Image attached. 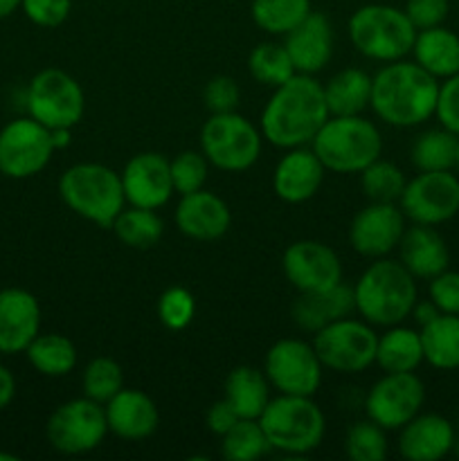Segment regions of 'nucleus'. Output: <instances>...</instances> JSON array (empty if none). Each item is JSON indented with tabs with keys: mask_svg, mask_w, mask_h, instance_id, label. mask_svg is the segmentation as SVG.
Wrapping results in <instances>:
<instances>
[{
	"mask_svg": "<svg viewBox=\"0 0 459 461\" xmlns=\"http://www.w3.org/2000/svg\"><path fill=\"white\" fill-rule=\"evenodd\" d=\"M328 117L324 86L313 75L295 72L266 102L259 131L266 142L288 151L313 142Z\"/></svg>",
	"mask_w": 459,
	"mask_h": 461,
	"instance_id": "nucleus-1",
	"label": "nucleus"
},
{
	"mask_svg": "<svg viewBox=\"0 0 459 461\" xmlns=\"http://www.w3.org/2000/svg\"><path fill=\"white\" fill-rule=\"evenodd\" d=\"M439 79L417 61H392L372 77L374 115L396 129H410L430 120L436 111Z\"/></svg>",
	"mask_w": 459,
	"mask_h": 461,
	"instance_id": "nucleus-2",
	"label": "nucleus"
},
{
	"mask_svg": "<svg viewBox=\"0 0 459 461\" xmlns=\"http://www.w3.org/2000/svg\"><path fill=\"white\" fill-rule=\"evenodd\" d=\"M356 311L372 327H394L412 315L417 282L400 261L376 259L356 282Z\"/></svg>",
	"mask_w": 459,
	"mask_h": 461,
	"instance_id": "nucleus-3",
	"label": "nucleus"
},
{
	"mask_svg": "<svg viewBox=\"0 0 459 461\" xmlns=\"http://www.w3.org/2000/svg\"><path fill=\"white\" fill-rule=\"evenodd\" d=\"M58 196L68 210L99 228H111L126 205L122 176L99 162L68 167L58 178Z\"/></svg>",
	"mask_w": 459,
	"mask_h": 461,
	"instance_id": "nucleus-4",
	"label": "nucleus"
},
{
	"mask_svg": "<svg viewBox=\"0 0 459 461\" xmlns=\"http://www.w3.org/2000/svg\"><path fill=\"white\" fill-rule=\"evenodd\" d=\"M324 169L333 174H360L381 158L382 138L376 124L363 115H331L310 142Z\"/></svg>",
	"mask_w": 459,
	"mask_h": 461,
	"instance_id": "nucleus-5",
	"label": "nucleus"
},
{
	"mask_svg": "<svg viewBox=\"0 0 459 461\" xmlns=\"http://www.w3.org/2000/svg\"><path fill=\"white\" fill-rule=\"evenodd\" d=\"M346 34L354 48L372 61L392 63L412 54L417 27L408 14L382 3L363 5L351 14Z\"/></svg>",
	"mask_w": 459,
	"mask_h": 461,
	"instance_id": "nucleus-6",
	"label": "nucleus"
},
{
	"mask_svg": "<svg viewBox=\"0 0 459 461\" xmlns=\"http://www.w3.org/2000/svg\"><path fill=\"white\" fill-rule=\"evenodd\" d=\"M270 448L286 455H309L327 435V419L313 396L279 394L259 417Z\"/></svg>",
	"mask_w": 459,
	"mask_h": 461,
	"instance_id": "nucleus-7",
	"label": "nucleus"
},
{
	"mask_svg": "<svg viewBox=\"0 0 459 461\" xmlns=\"http://www.w3.org/2000/svg\"><path fill=\"white\" fill-rule=\"evenodd\" d=\"M264 135L252 122L232 113H216L201 129V151L212 167L228 174L248 171L261 156Z\"/></svg>",
	"mask_w": 459,
	"mask_h": 461,
	"instance_id": "nucleus-8",
	"label": "nucleus"
},
{
	"mask_svg": "<svg viewBox=\"0 0 459 461\" xmlns=\"http://www.w3.org/2000/svg\"><path fill=\"white\" fill-rule=\"evenodd\" d=\"M310 345L322 367L340 374H360L376 363L378 333L364 320L346 315L315 331Z\"/></svg>",
	"mask_w": 459,
	"mask_h": 461,
	"instance_id": "nucleus-9",
	"label": "nucleus"
},
{
	"mask_svg": "<svg viewBox=\"0 0 459 461\" xmlns=\"http://www.w3.org/2000/svg\"><path fill=\"white\" fill-rule=\"evenodd\" d=\"M27 113L48 129H72L86 113L84 88L66 70L45 68L30 81Z\"/></svg>",
	"mask_w": 459,
	"mask_h": 461,
	"instance_id": "nucleus-10",
	"label": "nucleus"
},
{
	"mask_svg": "<svg viewBox=\"0 0 459 461\" xmlns=\"http://www.w3.org/2000/svg\"><path fill=\"white\" fill-rule=\"evenodd\" d=\"M108 435L104 405L81 396L58 405L48 419L45 437L61 455H86L99 448Z\"/></svg>",
	"mask_w": 459,
	"mask_h": 461,
	"instance_id": "nucleus-11",
	"label": "nucleus"
},
{
	"mask_svg": "<svg viewBox=\"0 0 459 461\" xmlns=\"http://www.w3.org/2000/svg\"><path fill=\"white\" fill-rule=\"evenodd\" d=\"M48 126L34 117H18L0 129V174L25 180L40 174L54 156Z\"/></svg>",
	"mask_w": 459,
	"mask_h": 461,
	"instance_id": "nucleus-12",
	"label": "nucleus"
},
{
	"mask_svg": "<svg viewBox=\"0 0 459 461\" xmlns=\"http://www.w3.org/2000/svg\"><path fill=\"white\" fill-rule=\"evenodd\" d=\"M322 363L313 345L297 338L277 340L266 354L264 374L279 394L313 396L322 385Z\"/></svg>",
	"mask_w": 459,
	"mask_h": 461,
	"instance_id": "nucleus-13",
	"label": "nucleus"
},
{
	"mask_svg": "<svg viewBox=\"0 0 459 461\" xmlns=\"http://www.w3.org/2000/svg\"><path fill=\"white\" fill-rule=\"evenodd\" d=\"M399 207L412 223H446L459 214V178L453 171H418L405 185Z\"/></svg>",
	"mask_w": 459,
	"mask_h": 461,
	"instance_id": "nucleus-14",
	"label": "nucleus"
},
{
	"mask_svg": "<svg viewBox=\"0 0 459 461\" xmlns=\"http://www.w3.org/2000/svg\"><path fill=\"white\" fill-rule=\"evenodd\" d=\"M423 403L426 385L417 374H385L369 387L364 396V414L385 430H400L421 412Z\"/></svg>",
	"mask_w": 459,
	"mask_h": 461,
	"instance_id": "nucleus-15",
	"label": "nucleus"
},
{
	"mask_svg": "<svg viewBox=\"0 0 459 461\" xmlns=\"http://www.w3.org/2000/svg\"><path fill=\"white\" fill-rule=\"evenodd\" d=\"M282 270L297 293L327 291L342 282L338 252L322 241H295L282 257Z\"/></svg>",
	"mask_w": 459,
	"mask_h": 461,
	"instance_id": "nucleus-16",
	"label": "nucleus"
},
{
	"mask_svg": "<svg viewBox=\"0 0 459 461\" xmlns=\"http://www.w3.org/2000/svg\"><path fill=\"white\" fill-rule=\"evenodd\" d=\"M405 221L408 219L396 203H369L351 221V248L367 259H382L399 248Z\"/></svg>",
	"mask_w": 459,
	"mask_h": 461,
	"instance_id": "nucleus-17",
	"label": "nucleus"
},
{
	"mask_svg": "<svg viewBox=\"0 0 459 461\" xmlns=\"http://www.w3.org/2000/svg\"><path fill=\"white\" fill-rule=\"evenodd\" d=\"M126 203L144 210H160L174 196L169 160L162 153L144 151L130 158L122 171Z\"/></svg>",
	"mask_w": 459,
	"mask_h": 461,
	"instance_id": "nucleus-18",
	"label": "nucleus"
},
{
	"mask_svg": "<svg viewBox=\"0 0 459 461\" xmlns=\"http://www.w3.org/2000/svg\"><path fill=\"white\" fill-rule=\"evenodd\" d=\"M40 333V304L25 288L0 291V354H25Z\"/></svg>",
	"mask_w": 459,
	"mask_h": 461,
	"instance_id": "nucleus-19",
	"label": "nucleus"
},
{
	"mask_svg": "<svg viewBox=\"0 0 459 461\" xmlns=\"http://www.w3.org/2000/svg\"><path fill=\"white\" fill-rule=\"evenodd\" d=\"M176 225L184 237L194 241H216L228 234L232 225V212L228 203L214 192L198 189L180 196L176 207Z\"/></svg>",
	"mask_w": 459,
	"mask_h": 461,
	"instance_id": "nucleus-20",
	"label": "nucleus"
},
{
	"mask_svg": "<svg viewBox=\"0 0 459 461\" xmlns=\"http://www.w3.org/2000/svg\"><path fill=\"white\" fill-rule=\"evenodd\" d=\"M324 165L313 149H288L286 156L277 162L273 174V189L284 203H306L320 192L324 183Z\"/></svg>",
	"mask_w": 459,
	"mask_h": 461,
	"instance_id": "nucleus-21",
	"label": "nucleus"
},
{
	"mask_svg": "<svg viewBox=\"0 0 459 461\" xmlns=\"http://www.w3.org/2000/svg\"><path fill=\"white\" fill-rule=\"evenodd\" d=\"M108 432L126 441H142L151 437L160 426V412L148 394L140 390L122 387L106 405Z\"/></svg>",
	"mask_w": 459,
	"mask_h": 461,
	"instance_id": "nucleus-22",
	"label": "nucleus"
},
{
	"mask_svg": "<svg viewBox=\"0 0 459 461\" xmlns=\"http://www.w3.org/2000/svg\"><path fill=\"white\" fill-rule=\"evenodd\" d=\"M292 66L302 75L324 70L333 57V27L324 14L310 12L284 41Z\"/></svg>",
	"mask_w": 459,
	"mask_h": 461,
	"instance_id": "nucleus-23",
	"label": "nucleus"
},
{
	"mask_svg": "<svg viewBox=\"0 0 459 461\" xmlns=\"http://www.w3.org/2000/svg\"><path fill=\"white\" fill-rule=\"evenodd\" d=\"M454 428L446 417L418 412L400 428L399 453L408 461H439L453 450Z\"/></svg>",
	"mask_w": 459,
	"mask_h": 461,
	"instance_id": "nucleus-24",
	"label": "nucleus"
},
{
	"mask_svg": "<svg viewBox=\"0 0 459 461\" xmlns=\"http://www.w3.org/2000/svg\"><path fill=\"white\" fill-rule=\"evenodd\" d=\"M399 261L410 270L414 279L436 277L448 270L450 250L446 239L435 230V225H418L405 228L399 241Z\"/></svg>",
	"mask_w": 459,
	"mask_h": 461,
	"instance_id": "nucleus-25",
	"label": "nucleus"
},
{
	"mask_svg": "<svg viewBox=\"0 0 459 461\" xmlns=\"http://www.w3.org/2000/svg\"><path fill=\"white\" fill-rule=\"evenodd\" d=\"M356 311L354 288L338 284V286L327 288V291L300 293L292 302V322L304 331L315 333L336 320L346 318Z\"/></svg>",
	"mask_w": 459,
	"mask_h": 461,
	"instance_id": "nucleus-26",
	"label": "nucleus"
},
{
	"mask_svg": "<svg viewBox=\"0 0 459 461\" xmlns=\"http://www.w3.org/2000/svg\"><path fill=\"white\" fill-rule=\"evenodd\" d=\"M412 54L423 70L436 79H448L459 72V34L444 25L418 30Z\"/></svg>",
	"mask_w": 459,
	"mask_h": 461,
	"instance_id": "nucleus-27",
	"label": "nucleus"
},
{
	"mask_svg": "<svg viewBox=\"0 0 459 461\" xmlns=\"http://www.w3.org/2000/svg\"><path fill=\"white\" fill-rule=\"evenodd\" d=\"M223 399L232 405L238 419H259L266 405L270 403L268 378L259 369L241 365L225 378Z\"/></svg>",
	"mask_w": 459,
	"mask_h": 461,
	"instance_id": "nucleus-28",
	"label": "nucleus"
},
{
	"mask_svg": "<svg viewBox=\"0 0 459 461\" xmlns=\"http://www.w3.org/2000/svg\"><path fill=\"white\" fill-rule=\"evenodd\" d=\"M322 86L328 115H360L372 99V77L360 68H345Z\"/></svg>",
	"mask_w": 459,
	"mask_h": 461,
	"instance_id": "nucleus-29",
	"label": "nucleus"
},
{
	"mask_svg": "<svg viewBox=\"0 0 459 461\" xmlns=\"http://www.w3.org/2000/svg\"><path fill=\"white\" fill-rule=\"evenodd\" d=\"M421 363L423 345L418 331L394 324V327H387L382 336H378L376 365L385 374L417 372Z\"/></svg>",
	"mask_w": 459,
	"mask_h": 461,
	"instance_id": "nucleus-30",
	"label": "nucleus"
},
{
	"mask_svg": "<svg viewBox=\"0 0 459 461\" xmlns=\"http://www.w3.org/2000/svg\"><path fill=\"white\" fill-rule=\"evenodd\" d=\"M423 360L441 372L459 369V315L441 313L421 327Z\"/></svg>",
	"mask_w": 459,
	"mask_h": 461,
	"instance_id": "nucleus-31",
	"label": "nucleus"
},
{
	"mask_svg": "<svg viewBox=\"0 0 459 461\" xmlns=\"http://www.w3.org/2000/svg\"><path fill=\"white\" fill-rule=\"evenodd\" d=\"M25 356L40 376L61 378L76 367V347L61 333H39L25 349Z\"/></svg>",
	"mask_w": 459,
	"mask_h": 461,
	"instance_id": "nucleus-32",
	"label": "nucleus"
},
{
	"mask_svg": "<svg viewBox=\"0 0 459 461\" xmlns=\"http://www.w3.org/2000/svg\"><path fill=\"white\" fill-rule=\"evenodd\" d=\"M112 234L117 241L124 243L126 248L133 250H148V248L158 246V241L165 234V223L158 216L156 210H144V207H133L122 210L117 219L111 225Z\"/></svg>",
	"mask_w": 459,
	"mask_h": 461,
	"instance_id": "nucleus-33",
	"label": "nucleus"
},
{
	"mask_svg": "<svg viewBox=\"0 0 459 461\" xmlns=\"http://www.w3.org/2000/svg\"><path fill=\"white\" fill-rule=\"evenodd\" d=\"M459 135L448 129H430L418 135L412 144V165L418 171H453L457 160Z\"/></svg>",
	"mask_w": 459,
	"mask_h": 461,
	"instance_id": "nucleus-34",
	"label": "nucleus"
},
{
	"mask_svg": "<svg viewBox=\"0 0 459 461\" xmlns=\"http://www.w3.org/2000/svg\"><path fill=\"white\" fill-rule=\"evenodd\" d=\"M310 12V0H252L250 5L255 25L274 36H286Z\"/></svg>",
	"mask_w": 459,
	"mask_h": 461,
	"instance_id": "nucleus-35",
	"label": "nucleus"
},
{
	"mask_svg": "<svg viewBox=\"0 0 459 461\" xmlns=\"http://www.w3.org/2000/svg\"><path fill=\"white\" fill-rule=\"evenodd\" d=\"M270 450L259 419H238L220 437V455L228 461H255Z\"/></svg>",
	"mask_w": 459,
	"mask_h": 461,
	"instance_id": "nucleus-36",
	"label": "nucleus"
},
{
	"mask_svg": "<svg viewBox=\"0 0 459 461\" xmlns=\"http://www.w3.org/2000/svg\"><path fill=\"white\" fill-rule=\"evenodd\" d=\"M248 70H250L252 79L259 81L261 86H270V88H277L297 72L284 43L256 45L248 57Z\"/></svg>",
	"mask_w": 459,
	"mask_h": 461,
	"instance_id": "nucleus-37",
	"label": "nucleus"
},
{
	"mask_svg": "<svg viewBox=\"0 0 459 461\" xmlns=\"http://www.w3.org/2000/svg\"><path fill=\"white\" fill-rule=\"evenodd\" d=\"M408 178L403 171L387 160H374L372 165L360 171V187L369 198V203H399Z\"/></svg>",
	"mask_w": 459,
	"mask_h": 461,
	"instance_id": "nucleus-38",
	"label": "nucleus"
},
{
	"mask_svg": "<svg viewBox=\"0 0 459 461\" xmlns=\"http://www.w3.org/2000/svg\"><path fill=\"white\" fill-rule=\"evenodd\" d=\"M81 387H84V396L106 405L124 387V369L115 358L97 356L86 365Z\"/></svg>",
	"mask_w": 459,
	"mask_h": 461,
	"instance_id": "nucleus-39",
	"label": "nucleus"
},
{
	"mask_svg": "<svg viewBox=\"0 0 459 461\" xmlns=\"http://www.w3.org/2000/svg\"><path fill=\"white\" fill-rule=\"evenodd\" d=\"M385 428L374 423L372 419L349 426L345 437V453L351 461H382L387 457Z\"/></svg>",
	"mask_w": 459,
	"mask_h": 461,
	"instance_id": "nucleus-40",
	"label": "nucleus"
},
{
	"mask_svg": "<svg viewBox=\"0 0 459 461\" xmlns=\"http://www.w3.org/2000/svg\"><path fill=\"white\" fill-rule=\"evenodd\" d=\"M171 180H174V192L180 196L198 192L205 187L207 174H210V162L202 156V151H183L169 160Z\"/></svg>",
	"mask_w": 459,
	"mask_h": 461,
	"instance_id": "nucleus-41",
	"label": "nucleus"
},
{
	"mask_svg": "<svg viewBox=\"0 0 459 461\" xmlns=\"http://www.w3.org/2000/svg\"><path fill=\"white\" fill-rule=\"evenodd\" d=\"M196 315V300L187 288H166L158 300V318L171 331H183Z\"/></svg>",
	"mask_w": 459,
	"mask_h": 461,
	"instance_id": "nucleus-42",
	"label": "nucleus"
},
{
	"mask_svg": "<svg viewBox=\"0 0 459 461\" xmlns=\"http://www.w3.org/2000/svg\"><path fill=\"white\" fill-rule=\"evenodd\" d=\"M202 102H205L207 111L212 115H216V113H232L237 111L238 102H241V90H238V84L232 77L219 75L207 81L205 90H202Z\"/></svg>",
	"mask_w": 459,
	"mask_h": 461,
	"instance_id": "nucleus-43",
	"label": "nucleus"
},
{
	"mask_svg": "<svg viewBox=\"0 0 459 461\" xmlns=\"http://www.w3.org/2000/svg\"><path fill=\"white\" fill-rule=\"evenodd\" d=\"M21 9L39 27H52L63 25L72 12V0H21Z\"/></svg>",
	"mask_w": 459,
	"mask_h": 461,
	"instance_id": "nucleus-44",
	"label": "nucleus"
},
{
	"mask_svg": "<svg viewBox=\"0 0 459 461\" xmlns=\"http://www.w3.org/2000/svg\"><path fill=\"white\" fill-rule=\"evenodd\" d=\"M412 25L418 30L444 25L450 12V0H408L403 7Z\"/></svg>",
	"mask_w": 459,
	"mask_h": 461,
	"instance_id": "nucleus-45",
	"label": "nucleus"
},
{
	"mask_svg": "<svg viewBox=\"0 0 459 461\" xmlns=\"http://www.w3.org/2000/svg\"><path fill=\"white\" fill-rule=\"evenodd\" d=\"M435 115L444 129L459 135V72L444 79V84H439Z\"/></svg>",
	"mask_w": 459,
	"mask_h": 461,
	"instance_id": "nucleus-46",
	"label": "nucleus"
},
{
	"mask_svg": "<svg viewBox=\"0 0 459 461\" xmlns=\"http://www.w3.org/2000/svg\"><path fill=\"white\" fill-rule=\"evenodd\" d=\"M430 300L439 306L441 313L459 315V273L457 270H444L430 279Z\"/></svg>",
	"mask_w": 459,
	"mask_h": 461,
	"instance_id": "nucleus-47",
	"label": "nucleus"
},
{
	"mask_svg": "<svg viewBox=\"0 0 459 461\" xmlns=\"http://www.w3.org/2000/svg\"><path fill=\"white\" fill-rule=\"evenodd\" d=\"M205 421H207V428H210L214 435L223 437L225 432H228L230 428L238 421V414L234 412L232 405H230L228 401L220 399V401H216L210 410H207Z\"/></svg>",
	"mask_w": 459,
	"mask_h": 461,
	"instance_id": "nucleus-48",
	"label": "nucleus"
},
{
	"mask_svg": "<svg viewBox=\"0 0 459 461\" xmlns=\"http://www.w3.org/2000/svg\"><path fill=\"white\" fill-rule=\"evenodd\" d=\"M14 396H16V378L4 365H0V412L12 405Z\"/></svg>",
	"mask_w": 459,
	"mask_h": 461,
	"instance_id": "nucleus-49",
	"label": "nucleus"
},
{
	"mask_svg": "<svg viewBox=\"0 0 459 461\" xmlns=\"http://www.w3.org/2000/svg\"><path fill=\"white\" fill-rule=\"evenodd\" d=\"M436 315H441V311L432 300H423V302L417 300V304H414V309H412V318L418 327H426V324H430Z\"/></svg>",
	"mask_w": 459,
	"mask_h": 461,
	"instance_id": "nucleus-50",
	"label": "nucleus"
},
{
	"mask_svg": "<svg viewBox=\"0 0 459 461\" xmlns=\"http://www.w3.org/2000/svg\"><path fill=\"white\" fill-rule=\"evenodd\" d=\"M70 131L72 129H50L54 149H66L70 144Z\"/></svg>",
	"mask_w": 459,
	"mask_h": 461,
	"instance_id": "nucleus-51",
	"label": "nucleus"
},
{
	"mask_svg": "<svg viewBox=\"0 0 459 461\" xmlns=\"http://www.w3.org/2000/svg\"><path fill=\"white\" fill-rule=\"evenodd\" d=\"M16 9H21V0H0V21L12 16Z\"/></svg>",
	"mask_w": 459,
	"mask_h": 461,
	"instance_id": "nucleus-52",
	"label": "nucleus"
},
{
	"mask_svg": "<svg viewBox=\"0 0 459 461\" xmlns=\"http://www.w3.org/2000/svg\"><path fill=\"white\" fill-rule=\"evenodd\" d=\"M0 461H18L16 455H9V453H0Z\"/></svg>",
	"mask_w": 459,
	"mask_h": 461,
	"instance_id": "nucleus-53",
	"label": "nucleus"
},
{
	"mask_svg": "<svg viewBox=\"0 0 459 461\" xmlns=\"http://www.w3.org/2000/svg\"><path fill=\"white\" fill-rule=\"evenodd\" d=\"M454 167L459 169V144H457V160H454Z\"/></svg>",
	"mask_w": 459,
	"mask_h": 461,
	"instance_id": "nucleus-54",
	"label": "nucleus"
}]
</instances>
